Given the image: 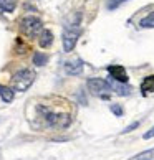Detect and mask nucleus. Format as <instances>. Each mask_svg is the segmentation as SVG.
<instances>
[{
    "mask_svg": "<svg viewBox=\"0 0 154 160\" xmlns=\"http://www.w3.org/2000/svg\"><path fill=\"white\" fill-rule=\"evenodd\" d=\"M20 30L25 37L35 38L37 35H40L43 32V25H41V22L38 18H35V17H27V18H23L20 22Z\"/></svg>",
    "mask_w": 154,
    "mask_h": 160,
    "instance_id": "nucleus-1",
    "label": "nucleus"
},
{
    "mask_svg": "<svg viewBox=\"0 0 154 160\" xmlns=\"http://www.w3.org/2000/svg\"><path fill=\"white\" fill-rule=\"evenodd\" d=\"M33 79H35V74L30 69H22L12 78V84H13L15 91H27L32 86Z\"/></svg>",
    "mask_w": 154,
    "mask_h": 160,
    "instance_id": "nucleus-2",
    "label": "nucleus"
},
{
    "mask_svg": "<svg viewBox=\"0 0 154 160\" xmlns=\"http://www.w3.org/2000/svg\"><path fill=\"white\" fill-rule=\"evenodd\" d=\"M86 86H88V89H90V92L94 94V96H108V94L111 92L109 82L101 79V78H91V79H88Z\"/></svg>",
    "mask_w": 154,
    "mask_h": 160,
    "instance_id": "nucleus-3",
    "label": "nucleus"
},
{
    "mask_svg": "<svg viewBox=\"0 0 154 160\" xmlns=\"http://www.w3.org/2000/svg\"><path fill=\"white\" fill-rule=\"evenodd\" d=\"M78 37H80V30H75V28H68V30L63 33V50L66 53L75 48Z\"/></svg>",
    "mask_w": 154,
    "mask_h": 160,
    "instance_id": "nucleus-4",
    "label": "nucleus"
},
{
    "mask_svg": "<svg viewBox=\"0 0 154 160\" xmlns=\"http://www.w3.org/2000/svg\"><path fill=\"white\" fill-rule=\"evenodd\" d=\"M108 71H109V74L113 76L116 81H119V82H126V81H128L126 69H124L123 66H118V64H114V66H109Z\"/></svg>",
    "mask_w": 154,
    "mask_h": 160,
    "instance_id": "nucleus-5",
    "label": "nucleus"
},
{
    "mask_svg": "<svg viewBox=\"0 0 154 160\" xmlns=\"http://www.w3.org/2000/svg\"><path fill=\"white\" fill-rule=\"evenodd\" d=\"M65 71H66L68 74H80L83 71V61L81 60H75V61H68L66 64H65Z\"/></svg>",
    "mask_w": 154,
    "mask_h": 160,
    "instance_id": "nucleus-6",
    "label": "nucleus"
},
{
    "mask_svg": "<svg viewBox=\"0 0 154 160\" xmlns=\"http://www.w3.org/2000/svg\"><path fill=\"white\" fill-rule=\"evenodd\" d=\"M53 43V35L48 30H43L40 33V46L41 48H48V46Z\"/></svg>",
    "mask_w": 154,
    "mask_h": 160,
    "instance_id": "nucleus-7",
    "label": "nucleus"
},
{
    "mask_svg": "<svg viewBox=\"0 0 154 160\" xmlns=\"http://www.w3.org/2000/svg\"><path fill=\"white\" fill-rule=\"evenodd\" d=\"M128 160H154V149L144 150V152H141V153H136V155L129 157Z\"/></svg>",
    "mask_w": 154,
    "mask_h": 160,
    "instance_id": "nucleus-8",
    "label": "nucleus"
},
{
    "mask_svg": "<svg viewBox=\"0 0 154 160\" xmlns=\"http://www.w3.org/2000/svg\"><path fill=\"white\" fill-rule=\"evenodd\" d=\"M141 91L144 92H154V76H147L141 82Z\"/></svg>",
    "mask_w": 154,
    "mask_h": 160,
    "instance_id": "nucleus-9",
    "label": "nucleus"
},
{
    "mask_svg": "<svg viewBox=\"0 0 154 160\" xmlns=\"http://www.w3.org/2000/svg\"><path fill=\"white\" fill-rule=\"evenodd\" d=\"M15 5H17V0H0V13L13 12Z\"/></svg>",
    "mask_w": 154,
    "mask_h": 160,
    "instance_id": "nucleus-10",
    "label": "nucleus"
},
{
    "mask_svg": "<svg viewBox=\"0 0 154 160\" xmlns=\"http://www.w3.org/2000/svg\"><path fill=\"white\" fill-rule=\"evenodd\" d=\"M0 96H2V99L5 102H10V101L13 99V91L7 86H0Z\"/></svg>",
    "mask_w": 154,
    "mask_h": 160,
    "instance_id": "nucleus-11",
    "label": "nucleus"
},
{
    "mask_svg": "<svg viewBox=\"0 0 154 160\" xmlns=\"http://www.w3.org/2000/svg\"><path fill=\"white\" fill-rule=\"evenodd\" d=\"M139 25L141 27H144V28H154V12H151L149 15L146 17V18H143L139 22Z\"/></svg>",
    "mask_w": 154,
    "mask_h": 160,
    "instance_id": "nucleus-12",
    "label": "nucleus"
},
{
    "mask_svg": "<svg viewBox=\"0 0 154 160\" xmlns=\"http://www.w3.org/2000/svg\"><path fill=\"white\" fill-rule=\"evenodd\" d=\"M33 61H35V64L41 66V64H45L46 56H45V55H41V53H37V55H35V58H33Z\"/></svg>",
    "mask_w": 154,
    "mask_h": 160,
    "instance_id": "nucleus-13",
    "label": "nucleus"
},
{
    "mask_svg": "<svg viewBox=\"0 0 154 160\" xmlns=\"http://www.w3.org/2000/svg\"><path fill=\"white\" fill-rule=\"evenodd\" d=\"M123 2H126V0H108V8H116Z\"/></svg>",
    "mask_w": 154,
    "mask_h": 160,
    "instance_id": "nucleus-14",
    "label": "nucleus"
},
{
    "mask_svg": "<svg viewBox=\"0 0 154 160\" xmlns=\"http://www.w3.org/2000/svg\"><path fill=\"white\" fill-rule=\"evenodd\" d=\"M151 137H154V127L149 129V130H147V132L144 134V139H151Z\"/></svg>",
    "mask_w": 154,
    "mask_h": 160,
    "instance_id": "nucleus-15",
    "label": "nucleus"
},
{
    "mask_svg": "<svg viewBox=\"0 0 154 160\" xmlns=\"http://www.w3.org/2000/svg\"><path fill=\"white\" fill-rule=\"evenodd\" d=\"M111 111L114 112L116 116H121L123 114V111H121V108H118V106H113V108H111Z\"/></svg>",
    "mask_w": 154,
    "mask_h": 160,
    "instance_id": "nucleus-16",
    "label": "nucleus"
},
{
    "mask_svg": "<svg viewBox=\"0 0 154 160\" xmlns=\"http://www.w3.org/2000/svg\"><path fill=\"white\" fill-rule=\"evenodd\" d=\"M134 127H138V122H134V124H131V126H129V127H126V129L123 130V134H126V132H131V130H133Z\"/></svg>",
    "mask_w": 154,
    "mask_h": 160,
    "instance_id": "nucleus-17",
    "label": "nucleus"
}]
</instances>
